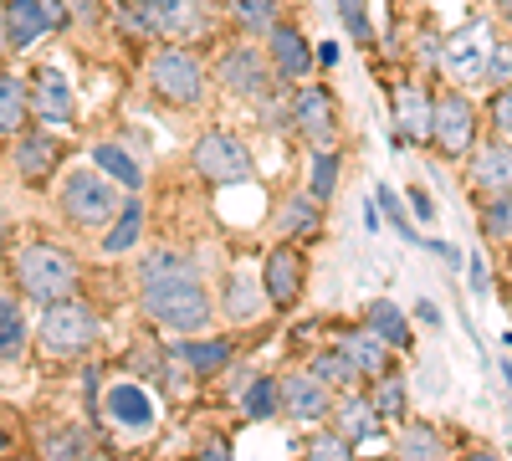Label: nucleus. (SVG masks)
<instances>
[{
  "label": "nucleus",
  "instance_id": "20e7f679",
  "mask_svg": "<svg viewBox=\"0 0 512 461\" xmlns=\"http://www.w3.org/2000/svg\"><path fill=\"white\" fill-rule=\"evenodd\" d=\"M149 88L169 108H200L205 88H210V72H205V62L185 47V41H164V47L149 57Z\"/></svg>",
  "mask_w": 512,
  "mask_h": 461
},
{
  "label": "nucleus",
  "instance_id": "0eeeda50",
  "mask_svg": "<svg viewBox=\"0 0 512 461\" xmlns=\"http://www.w3.org/2000/svg\"><path fill=\"white\" fill-rule=\"evenodd\" d=\"M477 134H482V113L477 103L466 98V93H441L431 103V144L441 159H461V154H472L477 149Z\"/></svg>",
  "mask_w": 512,
  "mask_h": 461
},
{
  "label": "nucleus",
  "instance_id": "cd10ccee",
  "mask_svg": "<svg viewBox=\"0 0 512 461\" xmlns=\"http://www.w3.org/2000/svg\"><path fill=\"white\" fill-rule=\"evenodd\" d=\"M395 134L400 139H431V98L425 93H415V88H400V98H395Z\"/></svg>",
  "mask_w": 512,
  "mask_h": 461
},
{
  "label": "nucleus",
  "instance_id": "f3484780",
  "mask_svg": "<svg viewBox=\"0 0 512 461\" xmlns=\"http://www.w3.org/2000/svg\"><path fill=\"white\" fill-rule=\"evenodd\" d=\"M487 57H492V41H487V26H482V21L466 26V31H456L446 47H441V67H446L456 82L487 77Z\"/></svg>",
  "mask_w": 512,
  "mask_h": 461
},
{
  "label": "nucleus",
  "instance_id": "58836bf2",
  "mask_svg": "<svg viewBox=\"0 0 512 461\" xmlns=\"http://www.w3.org/2000/svg\"><path fill=\"white\" fill-rule=\"evenodd\" d=\"M482 231H487L492 241H512V190L487 195V205H482Z\"/></svg>",
  "mask_w": 512,
  "mask_h": 461
},
{
  "label": "nucleus",
  "instance_id": "412c9836",
  "mask_svg": "<svg viewBox=\"0 0 512 461\" xmlns=\"http://www.w3.org/2000/svg\"><path fill=\"white\" fill-rule=\"evenodd\" d=\"M169 359L175 364H185V374H200V380H210V374H221L231 359H236V349H231V339H195V344H169Z\"/></svg>",
  "mask_w": 512,
  "mask_h": 461
},
{
  "label": "nucleus",
  "instance_id": "b1692460",
  "mask_svg": "<svg viewBox=\"0 0 512 461\" xmlns=\"http://www.w3.org/2000/svg\"><path fill=\"white\" fill-rule=\"evenodd\" d=\"M323 221V200H313L308 190H292L282 205H277V231L282 236H313Z\"/></svg>",
  "mask_w": 512,
  "mask_h": 461
},
{
  "label": "nucleus",
  "instance_id": "9b49d317",
  "mask_svg": "<svg viewBox=\"0 0 512 461\" xmlns=\"http://www.w3.org/2000/svg\"><path fill=\"white\" fill-rule=\"evenodd\" d=\"M216 72H221L226 88L241 93V98H267L272 82H282V77L272 72L267 52H256V47H226L221 62H216Z\"/></svg>",
  "mask_w": 512,
  "mask_h": 461
},
{
  "label": "nucleus",
  "instance_id": "49530a36",
  "mask_svg": "<svg viewBox=\"0 0 512 461\" xmlns=\"http://www.w3.org/2000/svg\"><path fill=\"white\" fill-rule=\"evenodd\" d=\"M195 461H236V456H231L221 441H210V446H200V456H195Z\"/></svg>",
  "mask_w": 512,
  "mask_h": 461
},
{
  "label": "nucleus",
  "instance_id": "c756f323",
  "mask_svg": "<svg viewBox=\"0 0 512 461\" xmlns=\"http://www.w3.org/2000/svg\"><path fill=\"white\" fill-rule=\"evenodd\" d=\"M31 344V328H26V313L16 298H0V364H11L21 359Z\"/></svg>",
  "mask_w": 512,
  "mask_h": 461
},
{
  "label": "nucleus",
  "instance_id": "3c124183",
  "mask_svg": "<svg viewBox=\"0 0 512 461\" xmlns=\"http://www.w3.org/2000/svg\"><path fill=\"white\" fill-rule=\"evenodd\" d=\"M472 461H497V456L492 451H472Z\"/></svg>",
  "mask_w": 512,
  "mask_h": 461
},
{
  "label": "nucleus",
  "instance_id": "f704fd0d",
  "mask_svg": "<svg viewBox=\"0 0 512 461\" xmlns=\"http://www.w3.org/2000/svg\"><path fill=\"white\" fill-rule=\"evenodd\" d=\"M369 400H374V410H379V421L390 426V421H405V380L400 374H374V390H369Z\"/></svg>",
  "mask_w": 512,
  "mask_h": 461
},
{
  "label": "nucleus",
  "instance_id": "39448f33",
  "mask_svg": "<svg viewBox=\"0 0 512 461\" xmlns=\"http://www.w3.org/2000/svg\"><path fill=\"white\" fill-rule=\"evenodd\" d=\"M62 211H67L72 226L98 231V226H108L123 211V185H113L98 164H93V170H72L62 180Z\"/></svg>",
  "mask_w": 512,
  "mask_h": 461
},
{
  "label": "nucleus",
  "instance_id": "423d86ee",
  "mask_svg": "<svg viewBox=\"0 0 512 461\" xmlns=\"http://www.w3.org/2000/svg\"><path fill=\"white\" fill-rule=\"evenodd\" d=\"M190 164H195V175H200L205 185H251V180H256L251 149H246L236 134H226V129L200 134L195 149H190Z\"/></svg>",
  "mask_w": 512,
  "mask_h": 461
},
{
  "label": "nucleus",
  "instance_id": "603ef678",
  "mask_svg": "<svg viewBox=\"0 0 512 461\" xmlns=\"http://www.w3.org/2000/svg\"><path fill=\"white\" fill-rule=\"evenodd\" d=\"M11 461H26V456H11Z\"/></svg>",
  "mask_w": 512,
  "mask_h": 461
},
{
  "label": "nucleus",
  "instance_id": "ddd939ff",
  "mask_svg": "<svg viewBox=\"0 0 512 461\" xmlns=\"http://www.w3.org/2000/svg\"><path fill=\"white\" fill-rule=\"evenodd\" d=\"M267 62H272V72L282 77V82H308V72H313V52H308V36L297 31L292 21H277L272 31H267Z\"/></svg>",
  "mask_w": 512,
  "mask_h": 461
},
{
  "label": "nucleus",
  "instance_id": "864d4df0",
  "mask_svg": "<svg viewBox=\"0 0 512 461\" xmlns=\"http://www.w3.org/2000/svg\"><path fill=\"white\" fill-rule=\"evenodd\" d=\"M0 461H6V456H0Z\"/></svg>",
  "mask_w": 512,
  "mask_h": 461
},
{
  "label": "nucleus",
  "instance_id": "7ed1b4c3",
  "mask_svg": "<svg viewBox=\"0 0 512 461\" xmlns=\"http://www.w3.org/2000/svg\"><path fill=\"white\" fill-rule=\"evenodd\" d=\"M98 313L82 303V298H62V303H47L41 313V328H36V349L47 354L52 364H67V359H82L93 344H98Z\"/></svg>",
  "mask_w": 512,
  "mask_h": 461
},
{
  "label": "nucleus",
  "instance_id": "79ce46f5",
  "mask_svg": "<svg viewBox=\"0 0 512 461\" xmlns=\"http://www.w3.org/2000/svg\"><path fill=\"white\" fill-rule=\"evenodd\" d=\"M379 211H384V221H390V226H395V231H400L405 241H415V246L425 241V236H420V231H415V226L405 221V205H400V195H395L390 185H379Z\"/></svg>",
  "mask_w": 512,
  "mask_h": 461
},
{
  "label": "nucleus",
  "instance_id": "6ab92c4d",
  "mask_svg": "<svg viewBox=\"0 0 512 461\" xmlns=\"http://www.w3.org/2000/svg\"><path fill=\"white\" fill-rule=\"evenodd\" d=\"M57 159H62V139H52L47 129H21L16 139V170L26 185H41L52 170H57Z\"/></svg>",
  "mask_w": 512,
  "mask_h": 461
},
{
  "label": "nucleus",
  "instance_id": "de8ad7c7",
  "mask_svg": "<svg viewBox=\"0 0 512 461\" xmlns=\"http://www.w3.org/2000/svg\"><path fill=\"white\" fill-rule=\"evenodd\" d=\"M11 52V21H6V6H0V57Z\"/></svg>",
  "mask_w": 512,
  "mask_h": 461
},
{
  "label": "nucleus",
  "instance_id": "c03bdc74",
  "mask_svg": "<svg viewBox=\"0 0 512 461\" xmlns=\"http://www.w3.org/2000/svg\"><path fill=\"white\" fill-rule=\"evenodd\" d=\"M487 77L497 82V88H502V82H512V47H492V57H487Z\"/></svg>",
  "mask_w": 512,
  "mask_h": 461
},
{
  "label": "nucleus",
  "instance_id": "a18cd8bd",
  "mask_svg": "<svg viewBox=\"0 0 512 461\" xmlns=\"http://www.w3.org/2000/svg\"><path fill=\"white\" fill-rule=\"evenodd\" d=\"M410 205H415V216H420V221H436V200L425 195V190H415V195H410Z\"/></svg>",
  "mask_w": 512,
  "mask_h": 461
},
{
  "label": "nucleus",
  "instance_id": "f03ea898",
  "mask_svg": "<svg viewBox=\"0 0 512 461\" xmlns=\"http://www.w3.org/2000/svg\"><path fill=\"white\" fill-rule=\"evenodd\" d=\"M139 308H144V318H154L169 333H200L210 323V313H216V308H210V292H205L200 272L195 277H175V282L139 287Z\"/></svg>",
  "mask_w": 512,
  "mask_h": 461
},
{
  "label": "nucleus",
  "instance_id": "37998d69",
  "mask_svg": "<svg viewBox=\"0 0 512 461\" xmlns=\"http://www.w3.org/2000/svg\"><path fill=\"white\" fill-rule=\"evenodd\" d=\"M492 129H497V139H512V82H502V88L492 93Z\"/></svg>",
  "mask_w": 512,
  "mask_h": 461
},
{
  "label": "nucleus",
  "instance_id": "f8f14e48",
  "mask_svg": "<svg viewBox=\"0 0 512 461\" xmlns=\"http://www.w3.org/2000/svg\"><path fill=\"white\" fill-rule=\"evenodd\" d=\"M282 415L292 426H318L333 415V390L318 380L313 369H297L282 380Z\"/></svg>",
  "mask_w": 512,
  "mask_h": 461
},
{
  "label": "nucleus",
  "instance_id": "1a4fd4ad",
  "mask_svg": "<svg viewBox=\"0 0 512 461\" xmlns=\"http://www.w3.org/2000/svg\"><path fill=\"white\" fill-rule=\"evenodd\" d=\"M303 287H308V257L297 251L292 241L272 246L267 251V262H262V292H267V308L277 313H292L297 298H303Z\"/></svg>",
  "mask_w": 512,
  "mask_h": 461
},
{
  "label": "nucleus",
  "instance_id": "e433bc0d",
  "mask_svg": "<svg viewBox=\"0 0 512 461\" xmlns=\"http://www.w3.org/2000/svg\"><path fill=\"white\" fill-rule=\"evenodd\" d=\"M175 277H195V267L180 257V251H149L139 262V287H154V282H175Z\"/></svg>",
  "mask_w": 512,
  "mask_h": 461
},
{
  "label": "nucleus",
  "instance_id": "dca6fc26",
  "mask_svg": "<svg viewBox=\"0 0 512 461\" xmlns=\"http://www.w3.org/2000/svg\"><path fill=\"white\" fill-rule=\"evenodd\" d=\"M6 21H11V52H21V47H31L36 36L67 26V11L57 6V0H11Z\"/></svg>",
  "mask_w": 512,
  "mask_h": 461
},
{
  "label": "nucleus",
  "instance_id": "aec40b11",
  "mask_svg": "<svg viewBox=\"0 0 512 461\" xmlns=\"http://www.w3.org/2000/svg\"><path fill=\"white\" fill-rule=\"evenodd\" d=\"M154 6V26L164 41H190L205 31V0H149Z\"/></svg>",
  "mask_w": 512,
  "mask_h": 461
},
{
  "label": "nucleus",
  "instance_id": "4be33fe9",
  "mask_svg": "<svg viewBox=\"0 0 512 461\" xmlns=\"http://www.w3.org/2000/svg\"><path fill=\"white\" fill-rule=\"evenodd\" d=\"M338 349H344V354L354 359V369L364 374V380H374V374L390 369V354H395V349L384 344L374 328H354V333H344V339H338Z\"/></svg>",
  "mask_w": 512,
  "mask_h": 461
},
{
  "label": "nucleus",
  "instance_id": "473e14b6",
  "mask_svg": "<svg viewBox=\"0 0 512 461\" xmlns=\"http://www.w3.org/2000/svg\"><path fill=\"white\" fill-rule=\"evenodd\" d=\"M139 231H144V205L139 200H123V211L103 231V251H108V257H118V251H128V246L139 241Z\"/></svg>",
  "mask_w": 512,
  "mask_h": 461
},
{
  "label": "nucleus",
  "instance_id": "bb28decb",
  "mask_svg": "<svg viewBox=\"0 0 512 461\" xmlns=\"http://www.w3.org/2000/svg\"><path fill=\"white\" fill-rule=\"evenodd\" d=\"M93 164H98V170L113 180V185H123L128 195H134L139 185H144V170H139V159L134 154H128L123 144H98L93 149Z\"/></svg>",
  "mask_w": 512,
  "mask_h": 461
},
{
  "label": "nucleus",
  "instance_id": "5701e85b",
  "mask_svg": "<svg viewBox=\"0 0 512 461\" xmlns=\"http://www.w3.org/2000/svg\"><path fill=\"white\" fill-rule=\"evenodd\" d=\"M364 328H374V333H379V339L390 344L395 354H410V349H415V333H410L405 313H400L395 303H384V298L364 308Z\"/></svg>",
  "mask_w": 512,
  "mask_h": 461
},
{
  "label": "nucleus",
  "instance_id": "4468645a",
  "mask_svg": "<svg viewBox=\"0 0 512 461\" xmlns=\"http://www.w3.org/2000/svg\"><path fill=\"white\" fill-rule=\"evenodd\" d=\"M26 88H31V118H41V123H72L77 118L72 82L57 67H36Z\"/></svg>",
  "mask_w": 512,
  "mask_h": 461
},
{
  "label": "nucleus",
  "instance_id": "a19ab883",
  "mask_svg": "<svg viewBox=\"0 0 512 461\" xmlns=\"http://www.w3.org/2000/svg\"><path fill=\"white\" fill-rule=\"evenodd\" d=\"M338 21L349 26V41H354V47H369V41H374V26H369L364 0H338Z\"/></svg>",
  "mask_w": 512,
  "mask_h": 461
},
{
  "label": "nucleus",
  "instance_id": "4c0bfd02",
  "mask_svg": "<svg viewBox=\"0 0 512 461\" xmlns=\"http://www.w3.org/2000/svg\"><path fill=\"white\" fill-rule=\"evenodd\" d=\"M338 149H313V159H308V195L313 200H333V190H338Z\"/></svg>",
  "mask_w": 512,
  "mask_h": 461
},
{
  "label": "nucleus",
  "instance_id": "ea45409f",
  "mask_svg": "<svg viewBox=\"0 0 512 461\" xmlns=\"http://www.w3.org/2000/svg\"><path fill=\"white\" fill-rule=\"evenodd\" d=\"M303 461H359V456H354V441H344L338 431H318V436H308Z\"/></svg>",
  "mask_w": 512,
  "mask_h": 461
},
{
  "label": "nucleus",
  "instance_id": "8fccbe9b",
  "mask_svg": "<svg viewBox=\"0 0 512 461\" xmlns=\"http://www.w3.org/2000/svg\"><path fill=\"white\" fill-rule=\"evenodd\" d=\"M497 11H502V21H512V0H497Z\"/></svg>",
  "mask_w": 512,
  "mask_h": 461
},
{
  "label": "nucleus",
  "instance_id": "a211bd4d",
  "mask_svg": "<svg viewBox=\"0 0 512 461\" xmlns=\"http://www.w3.org/2000/svg\"><path fill=\"white\" fill-rule=\"evenodd\" d=\"M333 431L344 436V441H354V446H364V441H374L379 431H384V421H379V410H374V400L369 395H359V390H349L344 400H333Z\"/></svg>",
  "mask_w": 512,
  "mask_h": 461
},
{
  "label": "nucleus",
  "instance_id": "7c9ffc66",
  "mask_svg": "<svg viewBox=\"0 0 512 461\" xmlns=\"http://www.w3.org/2000/svg\"><path fill=\"white\" fill-rule=\"evenodd\" d=\"M308 369L318 374V380H323L328 390H354V385L364 380V374L354 369V359H349L344 349H338V344H333V349H323V354H313V359H308Z\"/></svg>",
  "mask_w": 512,
  "mask_h": 461
},
{
  "label": "nucleus",
  "instance_id": "9d476101",
  "mask_svg": "<svg viewBox=\"0 0 512 461\" xmlns=\"http://www.w3.org/2000/svg\"><path fill=\"white\" fill-rule=\"evenodd\" d=\"M103 415H108V426H118L128 436H149L159 426V400L139 380H113L103 390Z\"/></svg>",
  "mask_w": 512,
  "mask_h": 461
},
{
  "label": "nucleus",
  "instance_id": "c9c22d12",
  "mask_svg": "<svg viewBox=\"0 0 512 461\" xmlns=\"http://www.w3.org/2000/svg\"><path fill=\"white\" fill-rule=\"evenodd\" d=\"M241 405H246L251 421H272V415H282V380L256 374V380L246 385V395H241Z\"/></svg>",
  "mask_w": 512,
  "mask_h": 461
},
{
  "label": "nucleus",
  "instance_id": "6e6552de",
  "mask_svg": "<svg viewBox=\"0 0 512 461\" xmlns=\"http://www.w3.org/2000/svg\"><path fill=\"white\" fill-rule=\"evenodd\" d=\"M292 129L308 149H333L338 144V103L328 88L318 82H303V88L292 93Z\"/></svg>",
  "mask_w": 512,
  "mask_h": 461
},
{
  "label": "nucleus",
  "instance_id": "a878e982",
  "mask_svg": "<svg viewBox=\"0 0 512 461\" xmlns=\"http://www.w3.org/2000/svg\"><path fill=\"white\" fill-rule=\"evenodd\" d=\"M395 461H451V451H446V436L436 426H405Z\"/></svg>",
  "mask_w": 512,
  "mask_h": 461
},
{
  "label": "nucleus",
  "instance_id": "393cba45",
  "mask_svg": "<svg viewBox=\"0 0 512 461\" xmlns=\"http://www.w3.org/2000/svg\"><path fill=\"white\" fill-rule=\"evenodd\" d=\"M31 118V88L16 72H0V134H21Z\"/></svg>",
  "mask_w": 512,
  "mask_h": 461
},
{
  "label": "nucleus",
  "instance_id": "c85d7f7f",
  "mask_svg": "<svg viewBox=\"0 0 512 461\" xmlns=\"http://www.w3.org/2000/svg\"><path fill=\"white\" fill-rule=\"evenodd\" d=\"M262 303H267L262 282H251V277H241V272L226 277V318H231V323H251L256 313H262Z\"/></svg>",
  "mask_w": 512,
  "mask_h": 461
},
{
  "label": "nucleus",
  "instance_id": "2eb2a0df",
  "mask_svg": "<svg viewBox=\"0 0 512 461\" xmlns=\"http://www.w3.org/2000/svg\"><path fill=\"white\" fill-rule=\"evenodd\" d=\"M466 185L477 195H502L512 190V139H487L472 149V170H466Z\"/></svg>",
  "mask_w": 512,
  "mask_h": 461
},
{
  "label": "nucleus",
  "instance_id": "72a5a7b5",
  "mask_svg": "<svg viewBox=\"0 0 512 461\" xmlns=\"http://www.w3.org/2000/svg\"><path fill=\"white\" fill-rule=\"evenodd\" d=\"M231 21L246 31V36H267L282 16H277V0H226Z\"/></svg>",
  "mask_w": 512,
  "mask_h": 461
},
{
  "label": "nucleus",
  "instance_id": "f257e3e1",
  "mask_svg": "<svg viewBox=\"0 0 512 461\" xmlns=\"http://www.w3.org/2000/svg\"><path fill=\"white\" fill-rule=\"evenodd\" d=\"M11 277L16 287L26 292L31 303H62V298H77L82 287V267L67 246H52V241H31L11 257Z\"/></svg>",
  "mask_w": 512,
  "mask_h": 461
},
{
  "label": "nucleus",
  "instance_id": "2f4dec72",
  "mask_svg": "<svg viewBox=\"0 0 512 461\" xmlns=\"http://www.w3.org/2000/svg\"><path fill=\"white\" fill-rule=\"evenodd\" d=\"M88 436L77 426H47L41 431V461H88Z\"/></svg>",
  "mask_w": 512,
  "mask_h": 461
},
{
  "label": "nucleus",
  "instance_id": "09e8293b",
  "mask_svg": "<svg viewBox=\"0 0 512 461\" xmlns=\"http://www.w3.org/2000/svg\"><path fill=\"white\" fill-rule=\"evenodd\" d=\"M472 287H477V292H487V267H482L477 257H472Z\"/></svg>",
  "mask_w": 512,
  "mask_h": 461
}]
</instances>
